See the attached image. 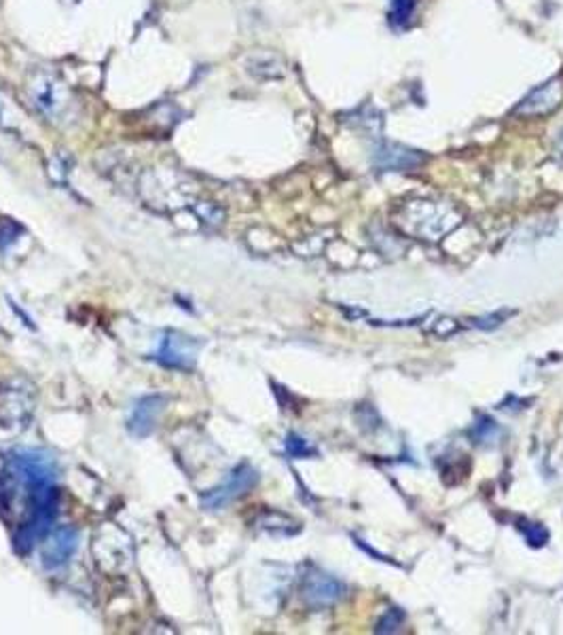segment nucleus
<instances>
[{
    "label": "nucleus",
    "instance_id": "nucleus-3",
    "mask_svg": "<svg viewBox=\"0 0 563 635\" xmlns=\"http://www.w3.org/2000/svg\"><path fill=\"white\" fill-rule=\"evenodd\" d=\"M259 483V472L248 462L233 468L227 477V481L222 486L210 489L202 495V506L205 510H221L227 504H231L233 500L242 498L248 489H253Z\"/></svg>",
    "mask_w": 563,
    "mask_h": 635
},
{
    "label": "nucleus",
    "instance_id": "nucleus-8",
    "mask_svg": "<svg viewBox=\"0 0 563 635\" xmlns=\"http://www.w3.org/2000/svg\"><path fill=\"white\" fill-rule=\"evenodd\" d=\"M563 100V81L551 79L543 85L532 89L526 98L517 104L515 113L519 115H546L555 110Z\"/></svg>",
    "mask_w": 563,
    "mask_h": 635
},
{
    "label": "nucleus",
    "instance_id": "nucleus-15",
    "mask_svg": "<svg viewBox=\"0 0 563 635\" xmlns=\"http://www.w3.org/2000/svg\"><path fill=\"white\" fill-rule=\"evenodd\" d=\"M415 0H392V24L405 26L414 13Z\"/></svg>",
    "mask_w": 563,
    "mask_h": 635
},
{
    "label": "nucleus",
    "instance_id": "nucleus-2",
    "mask_svg": "<svg viewBox=\"0 0 563 635\" xmlns=\"http://www.w3.org/2000/svg\"><path fill=\"white\" fill-rule=\"evenodd\" d=\"M30 93L38 110L49 119H62L68 115L70 92L52 72H38L30 83Z\"/></svg>",
    "mask_w": 563,
    "mask_h": 635
},
{
    "label": "nucleus",
    "instance_id": "nucleus-7",
    "mask_svg": "<svg viewBox=\"0 0 563 635\" xmlns=\"http://www.w3.org/2000/svg\"><path fill=\"white\" fill-rule=\"evenodd\" d=\"M423 161H426V155L420 153V150L397 142H382L373 153V165L379 172L417 170Z\"/></svg>",
    "mask_w": 563,
    "mask_h": 635
},
{
    "label": "nucleus",
    "instance_id": "nucleus-12",
    "mask_svg": "<svg viewBox=\"0 0 563 635\" xmlns=\"http://www.w3.org/2000/svg\"><path fill=\"white\" fill-rule=\"evenodd\" d=\"M284 449H286V455L293 460H301V458H311V455H318V451L314 445L310 441H305L303 437H299V434H288L286 443H284Z\"/></svg>",
    "mask_w": 563,
    "mask_h": 635
},
{
    "label": "nucleus",
    "instance_id": "nucleus-10",
    "mask_svg": "<svg viewBox=\"0 0 563 635\" xmlns=\"http://www.w3.org/2000/svg\"><path fill=\"white\" fill-rule=\"evenodd\" d=\"M502 437L500 426L495 423L492 417L481 415L475 423V428H472V438H475V443H495Z\"/></svg>",
    "mask_w": 563,
    "mask_h": 635
},
{
    "label": "nucleus",
    "instance_id": "nucleus-14",
    "mask_svg": "<svg viewBox=\"0 0 563 635\" xmlns=\"http://www.w3.org/2000/svg\"><path fill=\"white\" fill-rule=\"evenodd\" d=\"M405 621V612L400 608H390L386 615L382 616V621L377 623V633H394L398 631V627L403 625Z\"/></svg>",
    "mask_w": 563,
    "mask_h": 635
},
{
    "label": "nucleus",
    "instance_id": "nucleus-11",
    "mask_svg": "<svg viewBox=\"0 0 563 635\" xmlns=\"http://www.w3.org/2000/svg\"><path fill=\"white\" fill-rule=\"evenodd\" d=\"M248 70L259 76H280V62L273 55H253L248 60Z\"/></svg>",
    "mask_w": 563,
    "mask_h": 635
},
{
    "label": "nucleus",
    "instance_id": "nucleus-5",
    "mask_svg": "<svg viewBox=\"0 0 563 635\" xmlns=\"http://www.w3.org/2000/svg\"><path fill=\"white\" fill-rule=\"evenodd\" d=\"M76 549H79V532L75 527L64 526L52 529L43 538V567L44 570H60L72 559Z\"/></svg>",
    "mask_w": 563,
    "mask_h": 635
},
{
    "label": "nucleus",
    "instance_id": "nucleus-9",
    "mask_svg": "<svg viewBox=\"0 0 563 635\" xmlns=\"http://www.w3.org/2000/svg\"><path fill=\"white\" fill-rule=\"evenodd\" d=\"M165 409V398L159 397V394H150V397H142L133 405L130 420H127V428L133 437L144 438L149 437L150 432L157 426L159 415L164 414Z\"/></svg>",
    "mask_w": 563,
    "mask_h": 635
},
{
    "label": "nucleus",
    "instance_id": "nucleus-4",
    "mask_svg": "<svg viewBox=\"0 0 563 635\" xmlns=\"http://www.w3.org/2000/svg\"><path fill=\"white\" fill-rule=\"evenodd\" d=\"M197 348L199 342H195V339L182 335V333L167 331L164 333V337H161L155 360H157L161 366H165V369L189 371L193 369L195 358H197Z\"/></svg>",
    "mask_w": 563,
    "mask_h": 635
},
{
    "label": "nucleus",
    "instance_id": "nucleus-16",
    "mask_svg": "<svg viewBox=\"0 0 563 635\" xmlns=\"http://www.w3.org/2000/svg\"><path fill=\"white\" fill-rule=\"evenodd\" d=\"M509 314L511 311H500V314H489L485 318H479V320H472V326H479V328H483V331H489V328L500 326L502 322H504V318Z\"/></svg>",
    "mask_w": 563,
    "mask_h": 635
},
{
    "label": "nucleus",
    "instance_id": "nucleus-1",
    "mask_svg": "<svg viewBox=\"0 0 563 635\" xmlns=\"http://www.w3.org/2000/svg\"><path fill=\"white\" fill-rule=\"evenodd\" d=\"M398 222L405 227V231L415 233L423 239H438L458 225L460 216L434 202H409L400 210Z\"/></svg>",
    "mask_w": 563,
    "mask_h": 635
},
{
    "label": "nucleus",
    "instance_id": "nucleus-6",
    "mask_svg": "<svg viewBox=\"0 0 563 635\" xmlns=\"http://www.w3.org/2000/svg\"><path fill=\"white\" fill-rule=\"evenodd\" d=\"M345 595V584L333 574L322 570H311L303 578V599L314 608L337 604Z\"/></svg>",
    "mask_w": 563,
    "mask_h": 635
},
{
    "label": "nucleus",
    "instance_id": "nucleus-13",
    "mask_svg": "<svg viewBox=\"0 0 563 635\" xmlns=\"http://www.w3.org/2000/svg\"><path fill=\"white\" fill-rule=\"evenodd\" d=\"M519 529L523 532V536H526L527 540V544H532V547H544L546 543H549V532L540 526V523H529V521H523Z\"/></svg>",
    "mask_w": 563,
    "mask_h": 635
}]
</instances>
